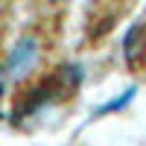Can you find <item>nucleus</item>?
I'll use <instances>...</instances> for the list:
<instances>
[{
	"label": "nucleus",
	"instance_id": "1",
	"mask_svg": "<svg viewBox=\"0 0 146 146\" xmlns=\"http://www.w3.org/2000/svg\"><path fill=\"white\" fill-rule=\"evenodd\" d=\"M0 88H3V79H0Z\"/></svg>",
	"mask_w": 146,
	"mask_h": 146
}]
</instances>
